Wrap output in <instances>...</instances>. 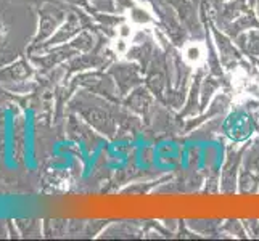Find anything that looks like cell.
Segmentation results:
<instances>
[{"instance_id": "6da1fadb", "label": "cell", "mask_w": 259, "mask_h": 241, "mask_svg": "<svg viewBox=\"0 0 259 241\" xmlns=\"http://www.w3.org/2000/svg\"><path fill=\"white\" fill-rule=\"evenodd\" d=\"M254 126L246 113L237 111L232 113L224 122V132L234 141H243L253 133Z\"/></svg>"}, {"instance_id": "7a4b0ae2", "label": "cell", "mask_w": 259, "mask_h": 241, "mask_svg": "<svg viewBox=\"0 0 259 241\" xmlns=\"http://www.w3.org/2000/svg\"><path fill=\"white\" fill-rule=\"evenodd\" d=\"M82 116L89 124H92V126L100 130L102 133L113 132V121L106 111H103L100 108H87L82 111Z\"/></svg>"}, {"instance_id": "3957f363", "label": "cell", "mask_w": 259, "mask_h": 241, "mask_svg": "<svg viewBox=\"0 0 259 241\" xmlns=\"http://www.w3.org/2000/svg\"><path fill=\"white\" fill-rule=\"evenodd\" d=\"M237 169H238V159H229V163L222 169V191L232 193L237 185Z\"/></svg>"}, {"instance_id": "277c9868", "label": "cell", "mask_w": 259, "mask_h": 241, "mask_svg": "<svg viewBox=\"0 0 259 241\" xmlns=\"http://www.w3.org/2000/svg\"><path fill=\"white\" fill-rule=\"evenodd\" d=\"M150 102H151V98H150L148 92L144 90V88H139V90H136L131 95L129 105H131V108L136 110L137 113H147Z\"/></svg>"}, {"instance_id": "5b68a950", "label": "cell", "mask_w": 259, "mask_h": 241, "mask_svg": "<svg viewBox=\"0 0 259 241\" xmlns=\"http://www.w3.org/2000/svg\"><path fill=\"white\" fill-rule=\"evenodd\" d=\"M60 20H61V12H58V10H50V12L44 13L42 20H40L42 37H46V35H49L53 29H55Z\"/></svg>"}, {"instance_id": "8992f818", "label": "cell", "mask_w": 259, "mask_h": 241, "mask_svg": "<svg viewBox=\"0 0 259 241\" xmlns=\"http://www.w3.org/2000/svg\"><path fill=\"white\" fill-rule=\"evenodd\" d=\"M238 40L242 42L243 49L248 53H251V55H259V31L245 32Z\"/></svg>"}, {"instance_id": "52a82bcc", "label": "cell", "mask_w": 259, "mask_h": 241, "mask_svg": "<svg viewBox=\"0 0 259 241\" xmlns=\"http://www.w3.org/2000/svg\"><path fill=\"white\" fill-rule=\"evenodd\" d=\"M184 57L189 63H200L203 58V47L200 43H189V45H185Z\"/></svg>"}, {"instance_id": "ba28073f", "label": "cell", "mask_w": 259, "mask_h": 241, "mask_svg": "<svg viewBox=\"0 0 259 241\" xmlns=\"http://www.w3.org/2000/svg\"><path fill=\"white\" fill-rule=\"evenodd\" d=\"M148 87L153 90V93H156V95H159L163 92V88H164V76H163V73L161 71H153L150 76H148Z\"/></svg>"}, {"instance_id": "9c48e42d", "label": "cell", "mask_w": 259, "mask_h": 241, "mask_svg": "<svg viewBox=\"0 0 259 241\" xmlns=\"http://www.w3.org/2000/svg\"><path fill=\"white\" fill-rule=\"evenodd\" d=\"M256 190V177L253 172H243L240 175V191L242 193H251Z\"/></svg>"}, {"instance_id": "30bf717a", "label": "cell", "mask_w": 259, "mask_h": 241, "mask_svg": "<svg viewBox=\"0 0 259 241\" xmlns=\"http://www.w3.org/2000/svg\"><path fill=\"white\" fill-rule=\"evenodd\" d=\"M79 29V21L76 20L74 16H71L69 18V21L63 26V31H61L58 35H57V40H65L68 37H71L76 31Z\"/></svg>"}, {"instance_id": "8fae6325", "label": "cell", "mask_w": 259, "mask_h": 241, "mask_svg": "<svg viewBox=\"0 0 259 241\" xmlns=\"http://www.w3.org/2000/svg\"><path fill=\"white\" fill-rule=\"evenodd\" d=\"M218 2H219V0H218Z\"/></svg>"}]
</instances>
